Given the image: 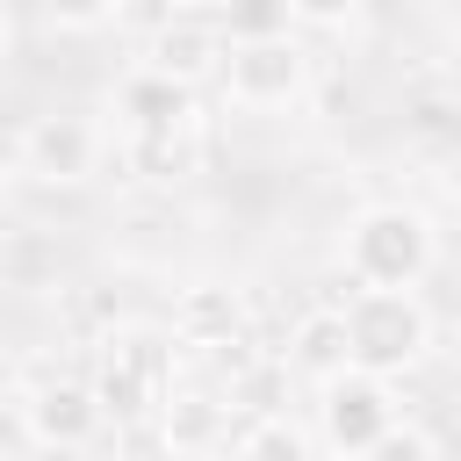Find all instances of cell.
I'll list each match as a JSON object with an SVG mask.
<instances>
[{"label":"cell","instance_id":"6da1fadb","mask_svg":"<svg viewBox=\"0 0 461 461\" xmlns=\"http://www.w3.org/2000/svg\"><path fill=\"white\" fill-rule=\"evenodd\" d=\"M339 324H346L353 367L382 375V382L403 375V367H418L432 353V310L418 303V288H353L346 310H339Z\"/></svg>","mask_w":461,"mask_h":461},{"label":"cell","instance_id":"7a4b0ae2","mask_svg":"<svg viewBox=\"0 0 461 461\" xmlns=\"http://www.w3.org/2000/svg\"><path fill=\"white\" fill-rule=\"evenodd\" d=\"M432 223L403 202H382V209H360L346 223V245H339V267L353 288H418L432 274Z\"/></svg>","mask_w":461,"mask_h":461},{"label":"cell","instance_id":"3957f363","mask_svg":"<svg viewBox=\"0 0 461 461\" xmlns=\"http://www.w3.org/2000/svg\"><path fill=\"white\" fill-rule=\"evenodd\" d=\"M101 346H108V353H101V367H94L86 396H94L101 425L130 432V425H144V418L158 411V396L173 389V331L130 324V331H108Z\"/></svg>","mask_w":461,"mask_h":461},{"label":"cell","instance_id":"277c9868","mask_svg":"<svg viewBox=\"0 0 461 461\" xmlns=\"http://www.w3.org/2000/svg\"><path fill=\"white\" fill-rule=\"evenodd\" d=\"M223 94L238 108H288L310 86V50L295 36H267V43H223Z\"/></svg>","mask_w":461,"mask_h":461},{"label":"cell","instance_id":"5b68a950","mask_svg":"<svg viewBox=\"0 0 461 461\" xmlns=\"http://www.w3.org/2000/svg\"><path fill=\"white\" fill-rule=\"evenodd\" d=\"M317 389H324V396H317V432H324V447L346 454V461L396 425V389H389L382 375L346 367V375H331V382H317Z\"/></svg>","mask_w":461,"mask_h":461},{"label":"cell","instance_id":"8992f818","mask_svg":"<svg viewBox=\"0 0 461 461\" xmlns=\"http://www.w3.org/2000/svg\"><path fill=\"white\" fill-rule=\"evenodd\" d=\"M101 166V130L86 115H36L22 130V173L43 187H79Z\"/></svg>","mask_w":461,"mask_h":461},{"label":"cell","instance_id":"52a82bcc","mask_svg":"<svg viewBox=\"0 0 461 461\" xmlns=\"http://www.w3.org/2000/svg\"><path fill=\"white\" fill-rule=\"evenodd\" d=\"M14 418H22V432H29L36 447H58V454H72V447H86V439L101 432V411H94L86 382H72V375L29 382L22 403H14Z\"/></svg>","mask_w":461,"mask_h":461},{"label":"cell","instance_id":"ba28073f","mask_svg":"<svg viewBox=\"0 0 461 461\" xmlns=\"http://www.w3.org/2000/svg\"><path fill=\"white\" fill-rule=\"evenodd\" d=\"M223 65V36L209 29V22H187V14H173L166 29H151V50H144V72H158V79H173V86H202L209 72Z\"/></svg>","mask_w":461,"mask_h":461},{"label":"cell","instance_id":"9c48e42d","mask_svg":"<svg viewBox=\"0 0 461 461\" xmlns=\"http://www.w3.org/2000/svg\"><path fill=\"white\" fill-rule=\"evenodd\" d=\"M238 331H245V303H238V288H223V281H194V288H180V303H173V339L180 346H238Z\"/></svg>","mask_w":461,"mask_h":461},{"label":"cell","instance_id":"30bf717a","mask_svg":"<svg viewBox=\"0 0 461 461\" xmlns=\"http://www.w3.org/2000/svg\"><path fill=\"white\" fill-rule=\"evenodd\" d=\"M115 115L130 122V137H151V130H187V122H194V94L137 65V72L115 86Z\"/></svg>","mask_w":461,"mask_h":461},{"label":"cell","instance_id":"8fae6325","mask_svg":"<svg viewBox=\"0 0 461 461\" xmlns=\"http://www.w3.org/2000/svg\"><path fill=\"white\" fill-rule=\"evenodd\" d=\"M151 418H158V432H166L173 454H209V447L230 432V411H223V396H209V389H166Z\"/></svg>","mask_w":461,"mask_h":461},{"label":"cell","instance_id":"7c38bea8","mask_svg":"<svg viewBox=\"0 0 461 461\" xmlns=\"http://www.w3.org/2000/svg\"><path fill=\"white\" fill-rule=\"evenodd\" d=\"M122 173L151 180V187H173V180H194L202 173V130H151V137H122Z\"/></svg>","mask_w":461,"mask_h":461},{"label":"cell","instance_id":"4fadbf2b","mask_svg":"<svg viewBox=\"0 0 461 461\" xmlns=\"http://www.w3.org/2000/svg\"><path fill=\"white\" fill-rule=\"evenodd\" d=\"M281 367H288V375H310V382L346 375L353 353H346V324H339V310H303V317L288 324V353H281Z\"/></svg>","mask_w":461,"mask_h":461},{"label":"cell","instance_id":"5bb4252c","mask_svg":"<svg viewBox=\"0 0 461 461\" xmlns=\"http://www.w3.org/2000/svg\"><path fill=\"white\" fill-rule=\"evenodd\" d=\"M223 353V375H230V396H223V411L230 418H281V382H288V367L281 360H252V353H230V346H216Z\"/></svg>","mask_w":461,"mask_h":461},{"label":"cell","instance_id":"9a60e30c","mask_svg":"<svg viewBox=\"0 0 461 461\" xmlns=\"http://www.w3.org/2000/svg\"><path fill=\"white\" fill-rule=\"evenodd\" d=\"M295 29V14H288V0H223V43H267V36H288Z\"/></svg>","mask_w":461,"mask_h":461},{"label":"cell","instance_id":"2e32d148","mask_svg":"<svg viewBox=\"0 0 461 461\" xmlns=\"http://www.w3.org/2000/svg\"><path fill=\"white\" fill-rule=\"evenodd\" d=\"M238 461H310V439L288 425V418H259L238 447Z\"/></svg>","mask_w":461,"mask_h":461},{"label":"cell","instance_id":"e0dca14e","mask_svg":"<svg viewBox=\"0 0 461 461\" xmlns=\"http://www.w3.org/2000/svg\"><path fill=\"white\" fill-rule=\"evenodd\" d=\"M353 461H439V439H432V432H418V425H403V418H396V425H389V432H382V439H367V447H360V454H353Z\"/></svg>","mask_w":461,"mask_h":461},{"label":"cell","instance_id":"ac0fdd59","mask_svg":"<svg viewBox=\"0 0 461 461\" xmlns=\"http://www.w3.org/2000/svg\"><path fill=\"white\" fill-rule=\"evenodd\" d=\"M43 7H50L58 29H94V22H108V0H43Z\"/></svg>","mask_w":461,"mask_h":461},{"label":"cell","instance_id":"d6986e66","mask_svg":"<svg viewBox=\"0 0 461 461\" xmlns=\"http://www.w3.org/2000/svg\"><path fill=\"white\" fill-rule=\"evenodd\" d=\"M367 0H288V14L295 22H346V14H360Z\"/></svg>","mask_w":461,"mask_h":461},{"label":"cell","instance_id":"ffe728a7","mask_svg":"<svg viewBox=\"0 0 461 461\" xmlns=\"http://www.w3.org/2000/svg\"><path fill=\"white\" fill-rule=\"evenodd\" d=\"M447 115H454L447 94H425V101H418V130H425V137H447Z\"/></svg>","mask_w":461,"mask_h":461},{"label":"cell","instance_id":"44dd1931","mask_svg":"<svg viewBox=\"0 0 461 461\" xmlns=\"http://www.w3.org/2000/svg\"><path fill=\"white\" fill-rule=\"evenodd\" d=\"M122 7H130V0H108V14H122Z\"/></svg>","mask_w":461,"mask_h":461}]
</instances>
